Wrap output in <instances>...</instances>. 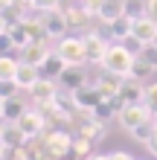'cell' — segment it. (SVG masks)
Masks as SVG:
<instances>
[{"label":"cell","mask_w":157,"mask_h":160,"mask_svg":"<svg viewBox=\"0 0 157 160\" xmlns=\"http://www.w3.org/2000/svg\"><path fill=\"white\" fill-rule=\"evenodd\" d=\"M134 61H137V52L134 50H128L125 44H110L99 67L108 70V73H116V76H128L131 67H134Z\"/></svg>","instance_id":"cell-1"},{"label":"cell","mask_w":157,"mask_h":160,"mask_svg":"<svg viewBox=\"0 0 157 160\" xmlns=\"http://www.w3.org/2000/svg\"><path fill=\"white\" fill-rule=\"evenodd\" d=\"M116 119H119V125H122L125 131H134L137 125L154 119V114H151V108L145 105V102H128V105H122L116 111Z\"/></svg>","instance_id":"cell-2"},{"label":"cell","mask_w":157,"mask_h":160,"mask_svg":"<svg viewBox=\"0 0 157 160\" xmlns=\"http://www.w3.org/2000/svg\"><path fill=\"white\" fill-rule=\"evenodd\" d=\"M55 52L64 58V64H67V67H81V64H87L85 41H81V38L64 35V38H58V44H55Z\"/></svg>","instance_id":"cell-3"},{"label":"cell","mask_w":157,"mask_h":160,"mask_svg":"<svg viewBox=\"0 0 157 160\" xmlns=\"http://www.w3.org/2000/svg\"><path fill=\"white\" fill-rule=\"evenodd\" d=\"M17 125V131L26 137V140H35V137H41L44 134V128H47V119H44V114L38 108H26L23 111V117L15 122Z\"/></svg>","instance_id":"cell-4"},{"label":"cell","mask_w":157,"mask_h":160,"mask_svg":"<svg viewBox=\"0 0 157 160\" xmlns=\"http://www.w3.org/2000/svg\"><path fill=\"white\" fill-rule=\"evenodd\" d=\"M128 41H134L137 47H145V44H154L157 41V21L149 15H140V18H134V26H131V38Z\"/></svg>","instance_id":"cell-5"},{"label":"cell","mask_w":157,"mask_h":160,"mask_svg":"<svg viewBox=\"0 0 157 160\" xmlns=\"http://www.w3.org/2000/svg\"><path fill=\"white\" fill-rule=\"evenodd\" d=\"M38 21H41V29L47 35H52V38H64V29H70L61 9H47V12L38 9Z\"/></svg>","instance_id":"cell-6"},{"label":"cell","mask_w":157,"mask_h":160,"mask_svg":"<svg viewBox=\"0 0 157 160\" xmlns=\"http://www.w3.org/2000/svg\"><path fill=\"white\" fill-rule=\"evenodd\" d=\"M81 41H85L87 64H102V58H105V52H108V47H110V44H108L99 32H87V35H81Z\"/></svg>","instance_id":"cell-7"},{"label":"cell","mask_w":157,"mask_h":160,"mask_svg":"<svg viewBox=\"0 0 157 160\" xmlns=\"http://www.w3.org/2000/svg\"><path fill=\"white\" fill-rule=\"evenodd\" d=\"M44 146H47L50 157H64L73 148V137L67 134V131H50L47 140H44Z\"/></svg>","instance_id":"cell-8"},{"label":"cell","mask_w":157,"mask_h":160,"mask_svg":"<svg viewBox=\"0 0 157 160\" xmlns=\"http://www.w3.org/2000/svg\"><path fill=\"white\" fill-rule=\"evenodd\" d=\"M102 90L96 88V84H81L79 90H73V102H76L79 108H87V111H96L99 102H102Z\"/></svg>","instance_id":"cell-9"},{"label":"cell","mask_w":157,"mask_h":160,"mask_svg":"<svg viewBox=\"0 0 157 160\" xmlns=\"http://www.w3.org/2000/svg\"><path fill=\"white\" fill-rule=\"evenodd\" d=\"M32 102H35V105H47V102H55V99H58V84H55L52 79H38V82H35L32 84Z\"/></svg>","instance_id":"cell-10"},{"label":"cell","mask_w":157,"mask_h":160,"mask_svg":"<svg viewBox=\"0 0 157 160\" xmlns=\"http://www.w3.org/2000/svg\"><path fill=\"white\" fill-rule=\"evenodd\" d=\"M122 15H128V0H102V6H99V12H96V18L105 26L119 21Z\"/></svg>","instance_id":"cell-11"},{"label":"cell","mask_w":157,"mask_h":160,"mask_svg":"<svg viewBox=\"0 0 157 160\" xmlns=\"http://www.w3.org/2000/svg\"><path fill=\"white\" fill-rule=\"evenodd\" d=\"M17 52H21V61H29V64H38V67H41V64H44V61L50 58V50H47V47L41 44V38H35V41H29L26 47H21V50H17Z\"/></svg>","instance_id":"cell-12"},{"label":"cell","mask_w":157,"mask_h":160,"mask_svg":"<svg viewBox=\"0 0 157 160\" xmlns=\"http://www.w3.org/2000/svg\"><path fill=\"white\" fill-rule=\"evenodd\" d=\"M41 79V67L38 64H29V61H21L17 64V76H15V82H17V88L21 90H32V84Z\"/></svg>","instance_id":"cell-13"},{"label":"cell","mask_w":157,"mask_h":160,"mask_svg":"<svg viewBox=\"0 0 157 160\" xmlns=\"http://www.w3.org/2000/svg\"><path fill=\"white\" fill-rule=\"evenodd\" d=\"M122 82H125V76H116V73H108L105 70V76H99L93 84L102 90L105 99H114V96H119V90H122Z\"/></svg>","instance_id":"cell-14"},{"label":"cell","mask_w":157,"mask_h":160,"mask_svg":"<svg viewBox=\"0 0 157 160\" xmlns=\"http://www.w3.org/2000/svg\"><path fill=\"white\" fill-rule=\"evenodd\" d=\"M143 96H145L143 82H140V79H134V76H125L122 90H119V99H122V105H128V102H143Z\"/></svg>","instance_id":"cell-15"},{"label":"cell","mask_w":157,"mask_h":160,"mask_svg":"<svg viewBox=\"0 0 157 160\" xmlns=\"http://www.w3.org/2000/svg\"><path fill=\"white\" fill-rule=\"evenodd\" d=\"M110 26V38H114L116 44H125L128 38H131V26H134V15H122L119 21L108 23Z\"/></svg>","instance_id":"cell-16"},{"label":"cell","mask_w":157,"mask_h":160,"mask_svg":"<svg viewBox=\"0 0 157 160\" xmlns=\"http://www.w3.org/2000/svg\"><path fill=\"white\" fill-rule=\"evenodd\" d=\"M61 12H64V21H67L70 29H79V26L90 18V15H87V9L81 6L79 0H76V3H70V6H61Z\"/></svg>","instance_id":"cell-17"},{"label":"cell","mask_w":157,"mask_h":160,"mask_svg":"<svg viewBox=\"0 0 157 160\" xmlns=\"http://www.w3.org/2000/svg\"><path fill=\"white\" fill-rule=\"evenodd\" d=\"M23 111H26L23 99H17V93H15V96L3 99V111H0V117H3L6 122H17V119L23 117Z\"/></svg>","instance_id":"cell-18"},{"label":"cell","mask_w":157,"mask_h":160,"mask_svg":"<svg viewBox=\"0 0 157 160\" xmlns=\"http://www.w3.org/2000/svg\"><path fill=\"white\" fill-rule=\"evenodd\" d=\"M61 84L73 93V90H79L81 84H87V82L81 79V70H79V67H64V73H61Z\"/></svg>","instance_id":"cell-19"},{"label":"cell","mask_w":157,"mask_h":160,"mask_svg":"<svg viewBox=\"0 0 157 160\" xmlns=\"http://www.w3.org/2000/svg\"><path fill=\"white\" fill-rule=\"evenodd\" d=\"M17 64H21V58L0 55V79H15L17 76Z\"/></svg>","instance_id":"cell-20"},{"label":"cell","mask_w":157,"mask_h":160,"mask_svg":"<svg viewBox=\"0 0 157 160\" xmlns=\"http://www.w3.org/2000/svg\"><path fill=\"white\" fill-rule=\"evenodd\" d=\"M154 131H157V125H154V119H149V122H143V125H137L134 131H128L134 140H140V143H149V140L154 137Z\"/></svg>","instance_id":"cell-21"},{"label":"cell","mask_w":157,"mask_h":160,"mask_svg":"<svg viewBox=\"0 0 157 160\" xmlns=\"http://www.w3.org/2000/svg\"><path fill=\"white\" fill-rule=\"evenodd\" d=\"M137 58L145 61L149 67L157 70V44H145V47H140V50H137Z\"/></svg>","instance_id":"cell-22"},{"label":"cell","mask_w":157,"mask_h":160,"mask_svg":"<svg viewBox=\"0 0 157 160\" xmlns=\"http://www.w3.org/2000/svg\"><path fill=\"white\" fill-rule=\"evenodd\" d=\"M151 73H154V67H149V64H145V61H140V58H137L128 76H134V79H140V82H143L145 76H151Z\"/></svg>","instance_id":"cell-23"},{"label":"cell","mask_w":157,"mask_h":160,"mask_svg":"<svg viewBox=\"0 0 157 160\" xmlns=\"http://www.w3.org/2000/svg\"><path fill=\"white\" fill-rule=\"evenodd\" d=\"M143 102L151 108V114H157V82L145 84V96H143Z\"/></svg>","instance_id":"cell-24"},{"label":"cell","mask_w":157,"mask_h":160,"mask_svg":"<svg viewBox=\"0 0 157 160\" xmlns=\"http://www.w3.org/2000/svg\"><path fill=\"white\" fill-rule=\"evenodd\" d=\"M90 146H93V140H87V137H76L73 140V152H76L79 157H87V152H90Z\"/></svg>","instance_id":"cell-25"},{"label":"cell","mask_w":157,"mask_h":160,"mask_svg":"<svg viewBox=\"0 0 157 160\" xmlns=\"http://www.w3.org/2000/svg\"><path fill=\"white\" fill-rule=\"evenodd\" d=\"M17 90H21V88H17V82H15V79H0V99L15 96Z\"/></svg>","instance_id":"cell-26"},{"label":"cell","mask_w":157,"mask_h":160,"mask_svg":"<svg viewBox=\"0 0 157 160\" xmlns=\"http://www.w3.org/2000/svg\"><path fill=\"white\" fill-rule=\"evenodd\" d=\"M32 9H41V12H47V9H61V0H29Z\"/></svg>","instance_id":"cell-27"},{"label":"cell","mask_w":157,"mask_h":160,"mask_svg":"<svg viewBox=\"0 0 157 160\" xmlns=\"http://www.w3.org/2000/svg\"><path fill=\"white\" fill-rule=\"evenodd\" d=\"M79 3L87 9V15H96V12H99V6H102V0H79Z\"/></svg>","instance_id":"cell-28"},{"label":"cell","mask_w":157,"mask_h":160,"mask_svg":"<svg viewBox=\"0 0 157 160\" xmlns=\"http://www.w3.org/2000/svg\"><path fill=\"white\" fill-rule=\"evenodd\" d=\"M145 15L157 21V0H145Z\"/></svg>","instance_id":"cell-29"},{"label":"cell","mask_w":157,"mask_h":160,"mask_svg":"<svg viewBox=\"0 0 157 160\" xmlns=\"http://www.w3.org/2000/svg\"><path fill=\"white\" fill-rule=\"evenodd\" d=\"M145 148H149V152H151V154L157 157V131H154V137L149 140V143H145Z\"/></svg>","instance_id":"cell-30"},{"label":"cell","mask_w":157,"mask_h":160,"mask_svg":"<svg viewBox=\"0 0 157 160\" xmlns=\"http://www.w3.org/2000/svg\"><path fill=\"white\" fill-rule=\"evenodd\" d=\"M108 157H110V160H134L128 152H114V154H108Z\"/></svg>","instance_id":"cell-31"},{"label":"cell","mask_w":157,"mask_h":160,"mask_svg":"<svg viewBox=\"0 0 157 160\" xmlns=\"http://www.w3.org/2000/svg\"><path fill=\"white\" fill-rule=\"evenodd\" d=\"M3 32H9V23H6V15L0 12V35H3Z\"/></svg>","instance_id":"cell-32"},{"label":"cell","mask_w":157,"mask_h":160,"mask_svg":"<svg viewBox=\"0 0 157 160\" xmlns=\"http://www.w3.org/2000/svg\"><path fill=\"white\" fill-rule=\"evenodd\" d=\"M85 160H110V157H108V154H87Z\"/></svg>","instance_id":"cell-33"},{"label":"cell","mask_w":157,"mask_h":160,"mask_svg":"<svg viewBox=\"0 0 157 160\" xmlns=\"http://www.w3.org/2000/svg\"><path fill=\"white\" fill-rule=\"evenodd\" d=\"M6 125H9V122H6L3 117H0V137H3V131H6Z\"/></svg>","instance_id":"cell-34"},{"label":"cell","mask_w":157,"mask_h":160,"mask_svg":"<svg viewBox=\"0 0 157 160\" xmlns=\"http://www.w3.org/2000/svg\"><path fill=\"white\" fill-rule=\"evenodd\" d=\"M154 125H157V114H154Z\"/></svg>","instance_id":"cell-35"},{"label":"cell","mask_w":157,"mask_h":160,"mask_svg":"<svg viewBox=\"0 0 157 160\" xmlns=\"http://www.w3.org/2000/svg\"><path fill=\"white\" fill-rule=\"evenodd\" d=\"M154 44H157V41H154Z\"/></svg>","instance_id":"cell-36"}]
</instances>
